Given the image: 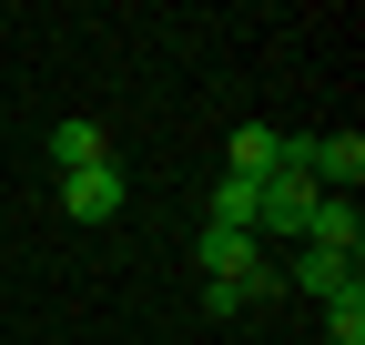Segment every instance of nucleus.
Instances as JSON below:
<instances>
[{"label": "nucleus", "mask_w": 365, "mask_h": 345, "mask_svg": "<svg viewBox=\"0 0 365 345\" xmlns=\"http://www.w3.org/2000/svg\"><path fill=\"white\" fill-rule=\"evenodd\" d=\"M102 163H112L102 122H81V112H71V122H51V172H102Z\"/></svg>", "instance_id": "39448f33"}, {"label": "nucleus", "mask_w": 365, "mask_h": 345, "mask_svg": "<svg viewBox=\"0 0 365 345\" xmlns=\"http://www.w3.org/2000/svg\"><path fill=\"white\" fill-rule=\"evenodd\" d=\"M325 345H365V335H325Z\"/></svg>", "instance_id": "0eeeda50"}, {"label": "nucleus", "mask_w": 365, "mask_h": 345, "mask_svg": "<svg viewBox=\"0 0 365 345\" xmlns=\"http://www.w3.org/2000/svg\"><path fill=\"white\" fill-rule=\"evenodd\" d=\"M294 244H314V254H345V264H355V254H365V213H355V193H325V203L304 213V234H294Z\"/></svg>", "instance_id": "f03ea898"}, {"label": "nucleus", "mask_w": 365, "mask_h": 345, "mask_svg": "<svg viewBox=\"0 0 365 345\" xmlns=\"http://www.w3.org/2000/svg\"><path fill=\"white\" fill-rule=\"evenodd\" d=\"M314 203H325V193H314V172H304V143H284V172L264 183V213H254V244L264 234H304Z\"/></svg>", "instance_id": "f257e3e1"}, {"label": "nucleus", "mask_w": 365, "mask_h": 345, "mask_svg": "<svg viewBox=\"0 0 365 345\" xmlns=\"http://www.w3.org/2000/svg\"><path fill=\"white\" fill-rule=\"evenodd\" d=\"M61 213H71V224H112V213H122V163H102V172H61Z\"/></svg>", "instance_id": "7ed1b4c3"}, {"label": "nucleus", "mask_w": 365, "mask_h": 345, "mask_svg": "<svg viewBox=\"0 0 365 345\" xmlns=\"http://www.w3.org/2000/svg\"><path fill=\"white\" fill-rule=\"evenodd\" d=\"M304 172H314V193H355V183H365V143H355V133L304 143Z\"/></svg>", "instance_id": "20e7f679"}, {"label": "nucleus", "mask_w": 365, "mask_h": 345, "mask_svg": "<svg viewBox=\"0 0 365 345\" xmlns=\"http://www.w3.org/2000/svg\"><path fill=\"white\" fill-rule=\"evenodd\" d=\"M223 172H244V183H274V172H284V133L244 122V133H234V163H223Z\"/></svg>", "instance_id": "423d86ee"}]
</instances>
